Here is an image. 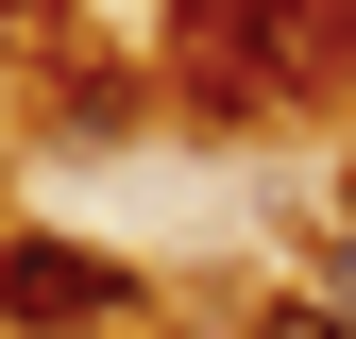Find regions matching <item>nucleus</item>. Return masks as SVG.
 I'll list each match as a JSON object with an SVG mask.
<instances>
[{
	"instance_id": "1",
	"label": "nucleus",
	"mask_w": 356,
	"mask_h": 339,
	"mask_svg": "<svg viewBox=\"0 0 356 339\" xmlns=\"http://www.w3.org/2000/svg\"><path fill=\"white\" fill-rule=\"evenodd\" d=\"M323 68V0H170V85L204 119H254Z\"/></svg>"
},
{
	"instance_id": "2",
	"label": "nucleus",
	"mask_w": 356,
	"mask_h": 339,
	"mask_svg": "<svg viewBox=\"0 0 356 339\" xmlns=\"http://www.w3.org/2000/svg\"><path fill=\"white\" fill-rule=\"evenodd\" d=\"M0 322L17 339H119L136 322V272L85 238H0Z\"/></svg>"
},
{
	"instance_id": "3",
	"label": "nucleus",
	"mask_w": 356,
	"mask_h": 339,
	"mask_svg": "<svg viewBox=\"0 0 356 339\" xmlns=\"http://www.w3.org/2000/svg\"><path fill=\"white\" fill-rule=\"evenodd\" d=\"M254 339H356V306H323V288H272V306H254Z\"/></svg>"
},
{
	"instance_id": "4",
	"label": "nucleus",
	"mask_w": 356,
	"mask_h": 339,
	"mask_svg": "<svg viewBox=\"0 0 356 339\" xmlns=\"http://www.w3.org/2000/svg\"><path fill=\"white\" fill-rule=\"evenodd\" d=\"M339 204H356V187H339Z\"/></svg>"
}]
</instances>
